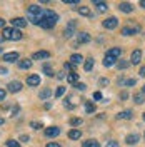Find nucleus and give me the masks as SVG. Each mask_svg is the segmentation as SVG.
Wrapping results in <instances>:
<instances>
[{
	"label": "nucleus",
	"mask_w": 145,
	"mask_h": 147,
	"mask_svg": "<svg viewBox=\"0 0 145 147\" xmlns=\"http://www.w3.org/2000/svg\"><path fill=\"white\" fill-rule=\"evenodd\" d=\"M27 17H28L30 22H34V24L38 25V22H40L42 17H44V9L38 7V5H30L28 10H27Z\"/></svg>",
	"instance_id": "f257e3e1"
},
{
	"label": "nucleus",
	"mask_w": 145,
	"mask_h": 147,
	"mask_svg": "<svg viewBox=\"0 0 145 147\" xmlns=\"http://www.w3.org/2000/svg\"><path fill=\"white\" fill-rule=\"evenodd\" d=\"M57 20H58V15H55V17H42V20L38 22V25L42 28H52V27H55Z\"/></svg>",
	"instance_id": "f03ea898"
},
{
	"label": "nucleus",
	"mask_w": 145,
	"mask_h": 147,
	"mask_svg": "<svg viewBox=\"0 0 145 147\" xmlns=\"http://www.w3.org/2000/svg\"><path fill=\"white\" fill-rule=\"evenodd\" d=\"M75 27H77V24H75V20H72V22H68V25L65 27L64 30V35L67 37V38H70V37L75 34Z\"/></svg>",
	"instance_id": "7ed1b4c3"
},
{
	"label": "nucleus",
	"mask_w": 145,
	"mask_h": 147,
	"mask_svg": "<svg viewBox=\"0 0 145 147\" xmlns=\"http://www.w3.org/2000/svg\"><path fill=\"white\" fill-rule=\"evenodd\" d=\"M140 60H142V50H138V49H135L134 52H132V55H130V64H140Z\"/></svg>",
	"instance_id": "20e7f679"
},
{
	"label": "nucleus",
	"mask_w": 145,
	"mask_h": 147,
	"mask_svg": "<svg viewBox=\"0 0 145 147\" xmlns=\"http://www.w3.org/2000/svg\"><path fill=\"white\" fill-rule=\"evenodd\" d=\"M118 25V20L117 17H109L107 20H103V27L109 28V30H112V28H115Z\"/></svg>",
	"instance_id": "39448f33"
},
{
	"label": "nucleus",
	"mask_w": 145,
	"mask_h": 147,
	"mask_svg": "<svg viewBox=\"0 0 145 147\" xmlns=\"http://www.w3.org/2000/svg\"><path fill=\"white\" fill-rule=\"evenodd\" d=\"M48 57H50V52H47V50H38L32 55L34 60H44V59H48Z\"/></svg>",
	"instance_id": "423d86ee"
},
{
	"label": "nucleus",
	"mask_w": 145,
	"mask_h": 147,
	"mask_svg": "<svg viewBox=\"0 0 145 147\" xmlns=\"http://www.w3.org/2000/svg\"><path fill=\"white\" fill-rule=\"evenodd\" d=\"M12 25H13V27H17V28H23V27H27V20H25V18H22V17H17V18H13V20H12Z\"/></svg>",
	"instance_id": "0eeeda50"
},
{
	"label": "nucleus",
	"mask_w": 145,
	"mask_h": 147,
	"mask_svg": "<svg viewBox=\"0 0 145 147\" xmlns=\"http://www.w3.org/2000/svg\"><path fill=\"white\" fill-rule=\"evenodd\" d=\"M58 134H60V129L58 127H47L45 129V136L47 137H57V136H58Z\"/></svg>",
	"instance_id": "6e6552de"
},
{
	"label": "nucleus",
	"mask_w": 145,
	"mask_h": 147,
	"mask_svg": "<svg viewBox=\"0 0 145 147\" xmlns=\"http://www.w3.org/2000/svg\"><path fill=\"white\" fill-rule=\"evenodd\" d=\"M20 90H22V84L18 82V80H13V82L9 84V92L15 94V92H20Z\"/></svg>",
	"instance_id": "1a4fd4ad"
},
{
	"label": "nucleus",
	"mask_w": 145,
	"mask_h": 147,
	"mask_svg": "<svg viewBox=\"0 0 145 147\" xmlns=\"http://www.w3.org/2000/svg\"><path fill=\"white\" fill-rule=\"evenodd\" d=\"M27 85H32V87H35V85H40V75H30L27 77Z\"/></svg>",
	"instance_id": "9d476101"
},
{
	"label": "nucleus",
	"mask_w": 145,
	"mask_h": 147,
	"mask_svg": "<svg viewBox=\"0 0 145 147\" xmlns=\"http://www.w3.org/2000/svg\"><path fill=\"white\" fill-rule=\"evenodd\" d=\"M3 60L5 62H18V52H9V54L3 55Z\"/></svg>",
	"instance_id": "9b49d317"
},
{
	"label": "nucleus",
	"mask_w": 145,
	"mask_h": 147,
	"mask_svg": "<svg viewBox=\"0 0 145 147\" xmlns=\"http://www.w3.org/2000/svg\"><path fill=\"white\" fill-rule=\"evenodd\" d=\"M87 42H90V35L87 32H80L77 35V44H87Z\"/></svg>",
	"instance_id": "f8f14e48"
},
{
	"label": "nucleus",
	"mask_w": 145,
	"mask_h": 147,
	"mask_svg": "<svg viewBox=\"0 0 145 147\" xmlns=\"http://www.w3.org/2000/svg\"><path fill=\"white\" fill-rule=\"evenodd\" d=\"M118 10H122V12H125V13H130V12H134V7H132L128 2H120V3H118Z\"/></svg>",
	"instance_id": "ddd939ff"
},
{
	"label": "nucleus",
	"mask_w": 145,
	"mask_h": 147,
	"mask_svg": "<svg viewBox=\"0 0 145 147\" xmlns=\"http://www.w3.org/2000/svg\"><path fill=\"white\" fill-rule=\"evenodd\" d=\"M105 55H110V57H113V59H118V57L122 55V50H120V47H112Z\"/></svg>",
	"instance_id": "4468645a"
},
{
	"label": "nucleus",
	"mask_w": 145,
	"mask_h": 147,
	"mask_svg": "<svg viewBox=\"0 0 145 147\" xmlns=\"http://www.w3.org/2000/svg\"><path fill=\"white\" fill-rule=\"evenodd\" d=\"M125 142H127L128 146H134V144H137V142H138V134H130V136H127Z\"/></svg>",
	"instance_id": "2eb2a0df"
},
{
	"label": "nucleus",
	"mask_w": 145,
	"mask_h": 147,
	"mask_svg": "<svg viewBox=\"0 0 145 147\" xmlns=\"http://www.w3.org/2000/svg\"><path fill=\"white\" fill-rule=\"evenodd\" d=\"M93 5L97 7V10H99V12H105V10L109 9V5H107L105 2H99V0H93Z\"/></svg>",
	"instance_id": "dca6fc26"
},
{
	"label": "nucleus",
	"mask_w": 145,
	"mask_h": 147,
	"mask_svg": "<svg viewBox=\"0 0 145 147\" xmlns=\"http://www.w3.org/2000/svg\"><path fill=\"white\" fill-rule=\"evenodd\" d=\"M117 64V59H113V57H110V55H105V59H103V65L105 67H112V65Z\"/></svg>",
	"instance_id": "f3484780"
},
{
	"label": "nucleus",
	"mask_w": 145,
	"mask_h": 147,
	"mask_svg": "<svg viewBox=\"0 0 145 147\" xmlns=\"http://www.w3.org/2000/svg\"><path fill=\"white\" fill-rule=\"evenodd\" d=\"M67 82H68V84H73V85H75V84L79 82V74H75V72L68 74V75H67Z\"/></svg>",
	"instance_id": "a211bd4d"
},
{
	"label": "nucleus",
	"mask_w": 145,
	"mask_h": 147,
	"mask_svg": "<svg viewBox=\"0 0 145 147\" xmlns=\"http://www.w3.org/2000/svg\"><path fill=\"white\" fill-rule=\"evenodd\" d=\"M18 67L23 69V70H28V69L32 67V60H27V59H25V60H18Z\"/></svg>",
	"instance_id": "6ab92c4d"
},
{
	"label": "nucleus",
	"mask_w": 145,
	"mask_h": 147,
	"mask_svg": "<svg viewBox=\"0 0 145 147\" xmlns=\"http://www.w3.org/2000/svg\"><path fill=\"white\" fill-rule=\"evenodd\" d=\"M83 69H85L87 72H90L92 69H93V59H92V57L85 59V62H83Z\"/></svg>",
	"instance_id": "aec40b11"
},
{
	"label": "nucleus",
	"mask_w": 145,
	"mask_h": 147,
	"mask_svg": "<svg viewBox=\"0 0 145 147\" xmlns=\"http://www.w3.org/2000/svg\"><path fill=\"white\" fill-rule=\"evenodd\" d=\"M50 95H52V90H50V89H44V90H40V94H38L40 100H47Z\"/></svg>",
	"instance_id": "412c9836"
},
{
	"label": "nucleus",
	"mask_w": 145,
	"mask_h": 147,
	"mask_svg": "<svg viewBox=\"0 0 145 147\" xmlns=\"http://www.w3.org/2000/svg\"><path fill=\"white\" fill-rule=\"evenodd\" d=\"M68 137L73 139V140H77V139H80V137H82V132L79 130V129H72V130L68 132Z\"/></svg>",
	"instance_id": "4be33fe9"
},
{
	"label": "nucleus",
	"mask_w": 145,
	"mask_h": 147,
	"mask_svg": "<svg viewBox=\"0 0 145 147\" xmlns=\"http://www.w3.org/2000/svg\"><path fill=\"white\" fill-rule=\"evenodd\" d=\"M70 60H72L73 65H77V64H82V62H83V57H82L80 54H73L72 57H70Z\"/></svg>",
	"instance_id": "5701e85b"
},
{
	"label": "nucleus",
	"mask_w": 145,
	"mask_h": 147,
	"mask_svg": "<svg viewBox=\"0 0 145 147\" xmlns=\"http://www.w3.org/2000/svg\"><path fill=\"white\" fill-rule=\"evenodd\" d=\"M12 32H13V28H3V34H2V37H3V40H12Z\"/></svg>",
	"instance_id": "b1692460"
},
{
	"label": "nucleus",
	"mask_w": 145,
	"mask_h": 147,
	"mask_svg": "<svg viewBox=\"0 0 145 147\" xmlns=\"http://www.w3.org/2000/svg\"><path fill=\"white\" fill-rule=\"evenodd\" d=\"M83 147H100V144H99V140L90 139V140H83Z\"/></svg>",
	"instance_id": "393cba45"
},
{
	"label": "nucleus",
	"mask_w": 145,
	"mask_h": 147,
	"mask_svg": "<svg viewBox=\"0 0 145 147\" xmlns=\"http://www.w3.org/2000/svg\"><path fill=\"white\" fill-rule=\"evenodd\" d=\"M118 119H125V120L132 119V110H124V112H120V114H118Z\"/></svg>",
	"instance_id": "a878e982"
},
{
	"label": "nucleus",
	"mask_w": 145,
	"mask_h": 147,
	"mask_svg": "<svg viewBox=\"0 0 145 147\" xmlns=\"http://www.w3.org/2000/svg\"><path fill=\"white\" fill-rule=\"evenodd\" d=\"M137 32V28H132V27H124L122 28V35H134Z\"/></svg>",
	"instance_id": "bb28decb"
},
{
	"label": "nucleus",
	"mask_w": 145,
	"mask_h": 147,
	"mask_svg": "<svg viewBox=\"0 0 145 147\" xmlns=\"http://www.w3.org/2000/svg\"><path fill=\"white\" fill-rule=\"evenodd\" d=\"M85 112H87V114H93V112H95V104L87 102V104H85Z\"/></svg>",
	"instance_id": "cd10ccee"
},
{
	"label": "nucleus",
	"mask_w": 145,
	"mask_h": 147,
	"mask_svg": "<svg viewBox=\"0 0 145 147\" xmlns=\"http://www.w3.org/2000/svg\"><path fill=\"white\" fill-rule=\"evenodd\" d=\"M134 100H135V104H138V105H140V104H144V102H145L144 94H135V95H134Z\"/></svg>",
	"instance_id": "c85d7f7f"
},
{
	"label": "nucleus",
	"mask_w": 145,
	"mask_h": 147,
	"mask_svg": "<svg viewBox=\"0 0 145 147\" xmlns=\"http://www.w3.org/2000/svg\"><path fill=\"white\" fill-rule=\"evenodd\" d=\"M22 38V32L18 30V28H13V32H12V40H20Z\"/></svg>",
	"instance_id": "c756f323"
},
{
	"label": "nucleus",
	"mask_w": 145,
	"mask_h": 147,
	"mask_svg": "<svg viewBox=\"0 0 145 147\" xmlns=\"http://www.w3.org/2000/svg\"><path fill=\"white\" fill-rule=\"evenodd\" d=\"M79 12H80V15H85V17H90V15H92V12H90L89 7H80Z\"/></svg>",
	"instance_id": "7c9ffc66"
},
{
	"label": "nucleus",
	"mask_w": 145,
	"mask_h": 147,
	"mask_svg": "<svg viewBox=\"0 0 145 147\" xmlns=\"http://www.w3.org/2000/svg\"><path fill=\"white\" fill-rule=\"evenodd\" d=\"M44 72H45L47 75H48V77H52V75H54V70H52V67H50L48 64L44 65Z\"/></svg>",
	"instance_id": "2f4dec72"
},
{
	"label": "nucleus",
	"mask_w": 145,
	"mask_h": 147,
	"mask_svg": "<svg viewBox=\"0 0 145 147\" xmlns=\"http://www.w3.org/2000/svg\"><path fill=\"white\" fill-rule=\"evenodd\" d=\"M5 144H7V147H20V144H18L17 140H13V139H9Z\"/></svg>",
	"instance_id": "473e14b6"
},
{
	"label": "nucleus",
	"mask_w": 145,
	"mask_h": 147,
	"mask_svg": "<svg viewBox=\"0 0 145 147\" xmlns=\"http://www.w3.org/2000/svg\"><path fill=\"white\" fill-rule=\"evenodd\" d=\"M70 125H73V127H77V125H82V119H79V117H73V119L70 120Z\"/></svg>",
	"instance_id": "72a5a7b5"
},
{
	"label": "nucleus",
	"mask_w": 145,
	"mask_h": 147,
	"mask_svg": "<svg viewBox=\"0 0 145 147\" xmlns=\"http://www.w3.org/2000/svg\"><path fill=\"white\" fill-rule=\"evenodd\" d=\"M75 89H77V90H85V89H87V85H85V84H82V82H77L75 84Z\"/></svg>",
	"instance_id": "f704fd0d"
},
{
	"label": "nucleus",
	"mask_w": 145,
	"mask_h": 147,
	"mask_svg": "<svg viewBox=\"0 0 145 147\" xmlns=\"http://www.w3.org/2000/svg\"><path fill=\"white\" fill-rule=\"evenodd\" d=\"M64 94H65V87H58L57 92H55V97H62Z\"/></svg>",
	"instance_id": "c9c22d12"
},
{
	"label": "nucleus",
	"mask_w": 145,
	"mask_h": 147,
	"mask_svg": "<svg viewBox=\"0 0 145 147\" xmlns=\"http://www.w3.org/2000/svg\"><path fill=\"white\" fill-rule=\"evenodd\" d=\"M117 65H118V69H127V67H128V62H125V60H120Z\"/></svg>",
	"instance_id": "e433bc0d"
},
{
	"label": "nucleus",
	"mask_w": 145,
	"mask_h": 147,
	"mask_svg": "<svg viewBox=\"0 0 145 147\" xmlns=\"http://www.w3.org/2000/svg\"><path fill=\"white\" fill-rule=\"evenodd\" d=\"M30 127H32V129H40V127H42V124L34 120V122H30Z\"/></svg>",
	"instance_id": "4c0bfd02"
},
{
	"label": "nucleus",
	"mask_w": 145,
	"mask_h": 147,
	"mask_svg": "<svg viewBox=\"0 0 145 147\" xmlns=\"http://www.w3.org/2000/svg\"><path fill=\"white\" fill-rule=\"evenodd\" d=\"M135 79H128V80H125V85H127V87H132V85H135Z\"/></svg>",
	"instance_id": "58836bf2"
},
{
	"label": "nucleus",
	"mask_w": 145,
	"mask_h": 147,
	"mask_svg": "<svg viewBox=\"0 0 145 147\" xmlns=\"http://www.w3.org/2000/svg\"><path fill=\"white\" fill-rule=\"evenodd\" d=\"M64 69H65V70H72V69H73V64H72V62H65V64H64Z\"/></svg>",
	"instance_id": "ea45409f"
},
{
	"label": "nucleus",
	"mask_w": 145,
	"mask_h": 147,
	"mask_svg": "<svg viewBox=\"0 0 145 147\" xmlns=\"http://www.w3.org/2000/svg\"><path fill=\"white\" fill-rule=\"evenodd\" d=\"M105 147H120V146H118L117 140H110V142H109V144H107Z\"/></svg>",
	"instance_id": "a19ab883"
},
{
	"label": "nucleus",
	"mask_w": 145,
	"mask_h": 147,
	"mask_svg": "<svg viewBox=\"0 0 145 147\" xmlns=\"http://www.w3.org/2000/svg\"><path fill=\"white\" fill-rule=\"evenodd\" d=\"M93 99L95 100H102V92H95L93 94Z\"/></svg>",
	"instance_id": "79ce46f5"
},
{
	"label": "nucleus",
	"mask_w": 145,
	"mask_h": 147,
	"mask_svg": "<svg viewBox=\"0 0 145 147\" xmlns=\"http://www.w3.org/2000/svg\"><path fill=\"white\" fill-rule=\"evenodd\" d=\"M5 95H7V92L3 90V89H0V100H3V99H5Z\"/></svg>",
	"instance_id": "37998d69"
},
{
	"label": "nucleus",
	"mask_w": 145,
	"mask_h": 147,
	"mask_svg": "<svg viewBox=\"0 0 145 147\" xmlns=\"http://www.w3.org/2000/svg\"><path fill=\"white\" fill-rule=\"evenodd\" d=\"M20 140H22V142H25V144H27L28 140H30V137H28V136H22V137H20Z\"/></svg>",
	"instance_id": "c03bdc74"
},
{
	"label": "nucleus",
	"mask_w": 145,
	"mask_h": 147,
	"mask_svg": "<svg viewBox=\"0 0 145 147\" xmlns=\"http://www.w3.org/2000/svg\"><path fill=\"white\" fill-rule=\"evenodd\" d=\"M47 147H60V144H57V142H48Z\"/></svg>",
	"instance_id": "a18cd8bd"
},
{
	"label": "nucleus",
	"mask_w": 145,
	"mask_h": 147,
	"mask_svg": "<svg viewBox=\"0 0 145 147\" xmlns=\"http://www.w3.org/2000/svg\"><path fill=\"white\" fill-rule=\"evenodd\" d=\"M7 74V69L5 67H0V75H5Z\"/></svg>",
	"instance_id": "49530a36"
},
{
	"label": "nucleus",
	"mask_w": 145,
	"mask_h": 147,
	"mask_svg": "<svg viewBox=\"0 0 145 147\" xmlns=\"http://www.w3.org/2000/svg\"><path fill=\"white\" fill-rule=\"evenodd\" d=\"M107 84H109L107 79H100V85H107Z\"/></svg>",
	"instance_id": "de8ad7c7"
},
{
	"label": "nucleus",
	"mask_w": 145,
	"mask_h": 147,
	"mask_svg": "<svg viewBox=\"0 0 145 147\" xmlns=\"http://www.w3.org/2000/svg\"><path fill=\"white\" fill-rule=\"evenodd\" d=\"M120 97H122V99H127L128 94H127V92H122V94H120Z\"/></svg>",
	"instance_id": "09e8293b"
},
{
	"label": "nucleus",
	"mask_w": 145,
	"mask_h": 147,
	"mask_svg": "<svg viewBox=\"0 0 145 147\" xmlns=\"http://www.w3.org/2000/svg\"><path fill=\"white\" fill-rule=\"evenodd\" d=\"M5 27V20H3V18H0V28H3Z\"/></svg>",
	"instance_id": "8fccbe9b"
},
{
	"label": "nucleus",
	"mask_w": 145,
	"mask_h": 147,
	"mask_svg": "<svg viewBox=\"0 0 145 147\" xmlns=\"http://www.w3.org/2000/svg\"><path fill=\"white\" fill-rule=\"evenodd\" d=\"M140 75H142V77H145V67H142V69H140Z\"/></svg>",
	"instance_id": "3c124183"
},
{
	"label": "nucleus",
	"mask_w": 145,
	"mask_h": 147,
	"mask_svg": "<svg viewBox=\"0 0 145 147\" xmlns=\"http://www.w3.org/2000/svg\"><path fill=\"white\" fill-rule=\"evenodd\" d=\"M140 5H142V7L145 9V0H142V2H140Z\"/></svg>",
	"instance_id": "603ef678"
},
{
	"label": "nucleus",
	"mask_w": 145,
	"mask_h": 147,
	"mask_svg": "<svg viewBox=\"0 0 145 147\" xmlns=\"http://www.w3.org/2000/svg\"><path fill=\"white\" fill-rule=\"evenodd\" d=\"M3 122H5V120H3L2 117H0V125H3Z\"/></svg>",
	"instance_id": "864d4df0"
},
{
	"label": "nucleus",
	"mask_w": 145,
	"mask_h": 147,
	"mask_svg": "<svg viewBox=\"0 0 145 147\" xmlns=\"http://www.w3.org/2000/svg\"><path fill=\"white\" fill-rule=\"evenodd\" d=\"M142 94H145V84H144V87H142Z\"/></svg>",
	"instance_id": "5fc2aeb1"
},
{
	"label": "nucleus",
	"mask_w": 145,
	"mask_h": 147,
	"mask_svg": "<svg viewBox=\"0 0 145 147\" xmlns=\"http://www.w3.org/2000/svg\"><path fill=\"white\" fill-rule=\"evenodd\" d=\"M2 42H3V37L0 35V44H2Z\"/></svg>",
	"instance_id": "6e6d98bb"
},
{
	"label": "nucleus",
	"mask_w": 145,
	"mask_h": 147,
	"mask_svg": "<svg viewBox=\"0 0 145 147\" xmlns=\"http://www.w3.org/2000/svg\"><path fill=\"white\" fill-rule=\"evenodd\" d=\"M0 54H2V47H0Z\"/></svg>",
	"instance_id": "4d7b16f0"
},
{
	"label": "nucleus",
	"mask_w": 145,
	"mask_h": 147,
	"mask_svg": "<svg viewBox=\"0 0 145 147\" xmlns=\"http://www.w3.org/2000/svg\"><path fill=\"white\" fill-rule=\"evenodd\" d=\"M144 120H145V114H144Z\"/></svg>",
	"instance_id": "13d9d810"
}]
</instances>
